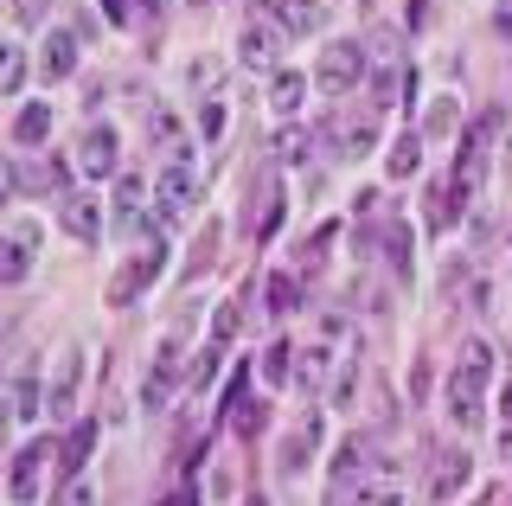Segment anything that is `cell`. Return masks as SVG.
<instances>
[{"label":"cell","mask_w":512,"mask_h":506,"mask_svg":"<svg viewBox=\"0 0 512 506\" xmlns=\"http://www.w3.org/2000/svg\"><path fill=\"white\" fill-rule=\"evenodd\" d=\"M154 205H160V225H186L192 205H199V173H192V161H160Z\"/></svg>","instance_id":"6da1fadb"},{"label":"cell","mask_w":512,"mask_h":506,"mask_svg":"<svg viewBox=\"0 0 512 506\" xmlns=\"http://www.w3.org/2000/svg\"><path fill=\"white\" fill-rule=\"evenodd\" d=\"M276 45H282L276 0H256V13L244 20V33H237V58H244L250 71H269V65H276Z\"/></svg>","instance_id":"7a4b0ae2"},{"label":"cell","mask_w":512,"mask_h":506,"mask_svg":"<svg viewBox=\"0 0 512 506\" xmlns=\"http://www.w3.org/2000/svg\"><path fill=\"white\" fill-rule=\"evenodd\" d=\"M359 77H365V52H359V45H327L320 65H314V84L327 90V97H352Z\"/></svg>","instance_id":"3957f363"},{"label":"cell","mask_w":512,"mask_h":506,"mask_svg":"<svg viewBox=\"0 0 512 506\" xmlns=\"http://www.w3.org/2000/svg\"><path fill=\"white\" fill-rule=\"evenodd\" d=\"M160 270H167V244L154 237V250H141V257L128 263V270H116V282H109V308H128V302H135V295L148 289Z\"/></svg>","instance_id":"277c9868"},{"label":"cell","mask_w":512,"mask_h":506,"mask_svg":"<svg viewBox=\"0 0 512 506\" xmlns=\"http://www.w3.org/2000/svg\"><path fill=\"white\" fill-rule=\"evenodd\" d=\"M180 372H186V346H180V334H167V340H160V353H154V372H148V385H141V398H148V410H160V404L173 398Z\"/></svg>","instance_id":"5b68a950"},{"label":"cell","mask_w":512,"mask_h":506,"mask_svg":"<svg viewBox=\"0 0 512 506\" xmlns=\"http://www.w3.org/2000/svg\"><path fill=\"white\" fill-rule=\"evenodd\" d=\"M45 462H52V442H26V449L13 455V468H7V494H13V506H32V500H39V474H45Z\"/></svg>","instance_id":"8992f818"},{"label":"cell","mask_w":512,"mask_h":506,"mask_svg":"<svg viewBox=\"0 0 512 506\" xmlns=\"http://www.w3.org/2000/svg\"><path fill=\"white\" fill-rule=\"evenodd\" d=\"M77 385H84V346H64L58 372H52V391H45V410H52V417H71V410H77Z\"/></svg>","instance_id":"52a82bcc"},{"label":"cell","mask_w":512,"mask_h":506,"mask_svg":"<svg viewBox=\"0 0 512 506\" xmlns=\"http://www.w3.org/2000/svg\"><path fill=\"white\" fill-rule=\"evenodd\" d=\"M116 148H122V141H116V129L103 122V129H90L84 141H77V167H84L90 180H109V173H116Z\"/></svg>","instance_id":"ba28073f"},{"label":"cell","mask_w":512,"mask_h":506,"mask_svg":"<svg viewBox=\"0 0 512 506\" xmlns=\"http://www.w3.org/2000/svg\"><path fill=\"white\" fill-rule=\"evenodd\" d=\"M71 71H77V33L52 26V39H45V52H39V77L45 84H64Z\"/></svg>","instance_id":"9c48e42d"},{"label":"cell","mask_w":512,"mask_h":506,"mask_svg":"<svg viewBox=\"0 0 512 506\" xmlns=\"http://www.w3.org/2000/svg\"><path fill=\"white\" fill-rule=\"evenodd\" d=\"M58 225L71 231V237H84V244H96V237H103V205L84 199V193H71V199L58 205Z\"/></svg>","instance_id":"30bf717a"},{"label":"cell","mask_w":512,"mask_h":506,"mask_svg":"<svg viewBox=\"0 0 512 506\" xmlns=\"http://www.w3.org/2000/svg\"><path fill=\"white\" fill-rule=\"evenodd\" d=\"M333 340H340V327H327V334H320V340H308V346H301V366H295V378H301V385H308V391H320V385H327V366H333Z\"/></svg>","instance_id":"8fae6325"},{"label":"cell","mask_w":512,"mask_h":506,"mask_svg":"<svg viewBox=\"0 0 512 506\" xmlns=\"http://www.w3.org/2000/svg\"><path fill=\"white\" fill-rule=\"evenodd\" d=\"M468 474H474V462H468V449H442L436 455V481H429V494H436L442 506L461 494V487H468Z\"/></svg>","instance_id":"7c38bea8"},{"label":"cell","mask_w":512,"mask_h":506,"mask_svg":"<svg viewBox=\"0 0 512 506\" xmlns=\"http://www.w3.org/2000/svg\"><path fill=\"white\" fill-rule=\"evenodd\" d=\"M148 148L154 154H167V161H186V129H180V116H173V109H154L148 116Z\"/></svg>","instance_id":"4fadbf2b"},{"label":"cell","mask_w":512,"mask_h":506,"mask_svg":"<svg viewBox=\"0 0 512 506\" xmlns=\"http://www.w3.org/2000/svg\"><path fill=\"white\" fill-rule=\"evenodd\" d=\"M141 205H148V186L128 173V180H116V218H109V225H116L122 237H128V231H141Z\"/></svg>","instance_id":"5bb4252c"},{"label":"cell","mask_w":512,"mask_h":506,"mask_svg":"<svg viewBox=\"0 0 512 506\" xmlns=\"http://www.w3.org/2000/svg\"><path fill=\"white\" fill-rule=\"evenodd\" d=\"M448 423H455V430H474V423H480V385L448 378Z\"/></svg>","instance_id":"9a60e30c"},{"label":"cell","mask_w":512,"mask_h":506,"mask_svg":"<svg viewBox=\"0 0 512 506\" xmlns=\"http://www.w3.org/2000/svg\"><path fill=\"white\" fill-rule=\"evenodd\" d=\"M90 442H96L90 423H77V430L64 436V449H58V474H64V481H77V474H84V462H90Z\"/></svg>","instance_id":"2e32d148"},{"label":"cell","mask_w":512,"mask_h":506,"mask_svg":"<svg viewBox=\"0 0 512 506\" xmlns=\"http://www.w3.org/2000/svg\"><path fill=\"white\" fill-rule=\"evenodd\" d=\"M487 372H493V346H487V340H461L455 378H461V385H487Z\"/></svg>","instance_id":"e0dca14e"},{"label":"cell","mask_w":512,"mask_h":506,"mask_svg":"<svg viewBox=\"0 0 512 506\" xmlns=\"http://www.w3.org/2000/svg\"><path fill=\"white\" fill-rule=\"evenodd\" d=\"M26 237H0V289H13V282H26V270H32V257H26Z\"/></svg>","instance_id":"ac0fdd59"},{"label":"cell","mask_w":512,"mask_h":506,"mask_svg":"<svg viewBox=\"0 0 512 506\" xmlns=\"http://www.w3.org/2000/svg\"><path fill=\"white\" fill-rule=\"evenodd\" d=\"M384 167H391L397 180H410V173L423 167V135H416V129H410V135H397V141H391V154H384Z\"/></svg>","instance_id":"d6986e66"},{"label":"cell","mask_w":512,"mask_h":506,"mask_svg":"<svg viewBox=\"0 0 512 506\" xmlns=\"http://www.w3.org/2000/svg\"><path fill=\"white\" fill-rule=\"evenodd\" d=\"M7 417L13 423H26V417H39V372H20V378H13V398H7Z\"/></svg>","instance_id":"ffe728a7"},{"label":"cell","mask_w":512,"mask_h":506,"mask_svg":"<svg viewBox=\"0 0 512 506\" xmlns=\"http://www.w3.org/2000/svg\"><path fill=\"white\" fill-rule=\"evenodd\" d=\"M276 20H282V33H320L327 13L308 7V0H276Z\"/></svg>","instance_id":"44dd1931"},{"label":"cell","mask_w":512,"mask_h":506,"mask_svg":"<svg viewBox=\"0 0 512 506\" xmlns=\"http://www.w3.org/2000/svg\"><path fill=\"white\" fill-rule=\"evenodd\" d=\"M20 84H26V45L0 39V97H13Z\"/></svg>","instance_id":"7402d4cb"},{"label":"cell","mask_w":512,"mask_h":506,"mask_svg":"<svg viewBox=\"0 0 512 506\" xmlns=\"http://www.w3.org/2000/svg\"><path fill=\"white\" fill-rule=\"evenodd\" d=\"M13 135H20L26 148H32V141H45V135H52V103H26L20 122H13Z\"/></svg>","instance_id":"603a6c76"},{"label":"cell","mask_w":512,"mask_h":506,"mask_svg":"<svg viewBox=\"0 0 512 506\" xmlns=\"http://www.w3.org/2000/svg\"><path fill=\"white\" fill-rule=\"evenodd\" d=\"M231 423H237V436H263V423H269V410L263 404H256V398H244V391H237V398H231Z\"/></svg>","instance_id":"cb8c5ba5"},{"label":"cell","mask_w":512,"mask_h":506,"mask_svg":"<svg viewBox=\"0 0 512 506\" xmlns=\"http://www.w3.org/2000/svg\"><path fill=\"white\" fill-rule=\"evenodd\" d=\"M301 97H308V77H301V71H282V77H276V90H269V103H276L282 116H295Z\"/></svg>","instance_id":"d4e9b609"},{"label":"cell","mask_w":512,"mask_h":506,"mask_svg":"<svg viewBox=\"0 0 512 506\" xmlns=\"http://www.w3.org/2000/svg\"><path fill=\"white\" fill-rule=\"evenodd\" d=\"M397 97H404V71L391 65V71H378V77H372V109H391Z\"/></svg>","instance_id":"484cf974"},{"label":"cell","mask_w":512,"mask_h":506,"mask_svg":"<svg viewBox=\"0 0 512 506\" xmlns=\"http://www.w3.org/2000/svg\"><path fill=\"white\" fill-rule=\"evenodd\" d=\"M372 141H378L372 116H359V122H346V129H340V148H346V154H365V148H372Z\"/></svg>","instance_id":"4316f807"},{"label":"cell","mask_w":512,"mask_h":506,"mask_svg":"<svg viewBox=\"0 0 512 506\" xmlns=\"http://www.w3.org/2000/svg\"><path fill=\"white\" fill-rule=\"evenodd\" d=\"M288 359H295L288 346H269V353H263V372H269V385H282V378H295V366H288Z\"/></svg>","instance_id":"83f0119b"},{"label":"cell","mask_w":512,"mask_h":506,"mask_svg":"<svg viewBox=\"0 0 512 506\" xmlns=\"http://www.w3.org/2000/svg\"><path fill=\"white\" fill-rule=\"evenodd\" d=\"M269 314H295V282H288V276L269 282Z\"/></svg>","instance_id":"f1b7e54d"},{"label":"cell","mask_w":512,"mask_h":506,"mask_svg":"<svg viewBox=\"0 0 512 506\" xmlns=\"http://www.w3.org/2000/svg\"><path fill=\"white\" fill-rule=\"evenodd\" d=\"M212 378H218V340L205 346V353H199V366H192V391H205Z\"/></svg>","instance_id":"f546056e"},{"label":"cell","mask_w":512,"mask_h":506,"mask_svg":"<svg viewBox=\"0 0 512 506\" xmlns=\"http://www.w3.org/2000/svg\"><path fill=\"white\" fill-rule=\"evenodd\" d=\"M308 449H314V423H308L301 436H288V449H282V468L295 474V468H301V455H308Z\"/></svg>","instance_id":"4dcf8cb0"},{"label":"cell","mask_w":512,"mask_h":506,"mask_svg":"<svg viewBox=\"0 0 512 506\" xmlns=\"http://www.w3.org/2000/svg\"><path fill=\"white\" fill-rule=\"evenodd\" d=\"M52 506H96V494H90V481H84V474H77V481H64V494H58Z\"/></svg>","instance_id":"1f68e13d"},{"label":"cell","mask_w":512,"mask_h":506,"mask_svg":"<svg viewBox=\"0 0 512 506\" xmlns=\"http://www.w3.org/2000/svg\"><path fill=\"white\" fill-rule=\"evenodd\" d=\"M276 148H282V161H308V148H314V135H301V129H288V135L276 141Z\"/></svg>","instance_id":"d6a6232c"},{"label":"cell","mask_w":512,"mask_h":506,"mask_svg":"<svg viewBox=\"0 0 512 506\" xmlns=\"http://www.w3.org/2000/svg\"><path fill=\"white\" fill-rule=\"evenodd\" d=\"M199 135H205V141L224 135V103H205V109H199Z\"/></svg>","instance_id":"836d02e7"},{"label":"cell","mask_w":512,"mask_h":506,"mask_svg":"<svg viewBox=\"0 0 512 506\" xmlns=\"http://www.w3.org/2000/svg\"><path fill=\"white\" fill-rule=\"evenodd\" d=\"M7 7H13V20H20V26H39L45 20V0H7Z\"/></svg>","instance_id":"e575fe53"},{"label":"cell","mask_w":512,"mask_h":506,"mask_svg":"<svg viewBox=\"0 0 512 506\" xmlns=\"http://www.w3.org/2000/svg\"><path fill=\"white\" fill-rule=\"evenodd\" d=\"M448 129H455V103H436V109H429V135H448Z\"/></svg>","instance_id":"d590c367"},{"label":"cell","mask_w":512,"mask_h":506,"mask_svg":"<svg viewBox=\"0 0 512 506\" xmlns=\"http://www.w3.org/2000/svg\"><path fill=\"white\" fill-rule=\"evenodd\" d=\"M391 263H397V270H410V231L404 225H391Z\"/></svg>","instance_id":"8d00e7d4"},{"label":"cell","mask_w":512,"mask_h":506,"mask_svg":"<svg viewBox=\"0 0 512 506\" xmlns=\"http://www.w3.org/2000/svg\"><path fill=\"white\" fill-rule=\"evenodd\" d=\"M13 193H20V173H13V161H7V154H0V205H7Z\"/></svg>","instance_id":"74e56055"},{"label":"cell","mask_w":512,"mask_h":506,"mask_svg":"<svg viewBox=\"0 0 512 506\" xmlns=\"http://www.w3.org/2000/svg\"><path fill=\"white\" fill-rule=\"evenodd\" d=\"M372 506H410V494H404V487H391V481H384V487H372Z\"/></svg>","instance_id":"f35d334b"},{"label":"cell","mask_w":512,"mask_h":506,"mask_svg":"<svg viewBox=\"0 0 512 506\" xmlns=\"http://www.w3.org/2000/svg\"><path fill=\"white\" fill-rule=\"evenodd\" d=\"M103 13H109V20H116V26L128 20V7H122V0H103Z\"/></svg>","instance_id":"ab89813d"},{"label":"cell","mask_w":512,"mask_h":506,"mask_svg":"<svg viewBox=\"0 0 512 506\" xmlns=\"http://www.w3.org/2000/svg\"><path fill=\"white\" fill-rule=\"evenodd\" d=\"M493 20H500V33H512V0H506V7H500V13H493Z\"/></svg>","instance_id":"60d3db41"},{"label":"cell","mask_w":512,"mask_h":506,"mask_svg":"<svg viewBox=\"0 0 512 506\" xmlns=\"http://www.w3.org/2000/svg\"><path fill=\"white\" fill-rule=\"evenodd\" d=\"M500 455H506V462H512V423H506V430H500Z\"/></svg>","instance_id":"b9f144b4"},{"label":"cell","mask_w":512,"mask_h":506,"mask_svg":"<svg viewBox=\"0 0 512 506\" xmlns=\"http://www.w3.org/2000/svg\"><path fill=\"white\" fill-rule=\"evenodd\" d=\"M500 410H506V423H512V385H506V391H500Z\"/></svg>","instance_id":"7bdbcfd3"},{"label":"cell","mask_w":512,"mask_h":506,"mask_svg":"<svg viewBox=\"0 0 512 506\" xmlns=\"http://www.w3.org/2000/svg\"><path fill=\"white\" fill-rule=\"evenodd\" d=\"M500 167H506V173H512V135H506V148H500Z\"/></svg>","instance_id":"ee69618b"},{"label":"cell","mask_w":512,"mask_h":506,"mask_svg":"<svg viewBox=\"0 0 512 506\" xmlns=\"http://www.w3.org/2000/svg\"><path fill=\"white\" fill-rule=\"evenodd\" d=\"M167 506H199V500H192V494H173V500H167Z\"/></svg>","instance_id":"f6af8a7d"},{"label":"cell","mask_w":512,"mask_h":506,"mask_svg":"<svg viewBox=\"0 0 512 506\" xmlns=\"http://www.w3.org/2000/svg\"><path fill=\"white\" fill-rule=\"evenodd\" d=\"M148 7H154V13H160V7H167V0H148Z\"/></svg>","instance_id":"bcb514c9"},{"label":"cell","mask_w":512,"mask_h":506,"mask_svg":"<svg viewBox=\"0 0 512 506\" xmlns=\"http://www.w3.org/2000/svg\"><path fill=\"white\" fill-rule=\"evenodd\" d=\"M506 250H512V225H506Z\"/></svg>","instance_id":"7dc6e473"}]
</instances>
